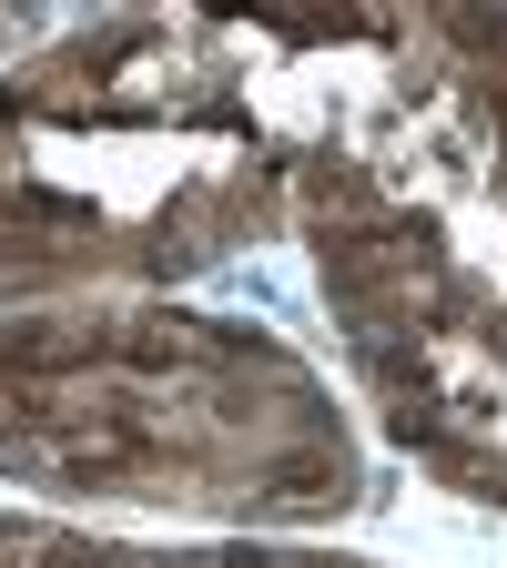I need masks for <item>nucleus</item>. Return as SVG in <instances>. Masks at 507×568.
<instances>
[{
	"mask_svg": "<svg viewBox=\"0 0 507 568\" xmlns=\"http://www.w3.org/2000/svg\"><path fill=\"white\" fill-rule=\"evenodd\" d=\"M335 497H345V457H335V447H295V457L254 467V508H274V518L335 508Z\"/></svg>",
	"mask_w": 507,
	"mask_h": 568,
	"instance_id": "1",
	"label": "nucleus"
}]
</instances>
